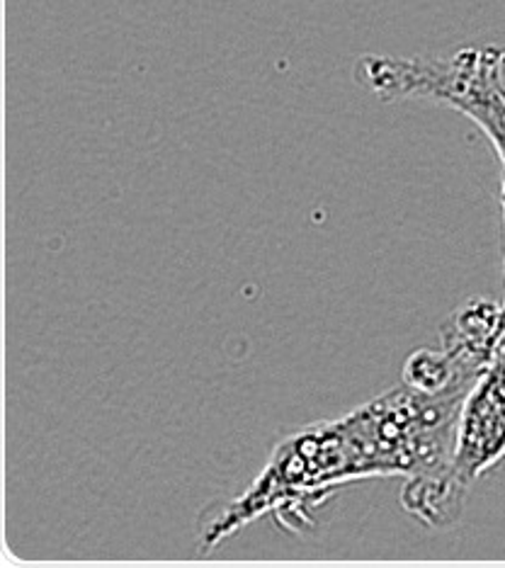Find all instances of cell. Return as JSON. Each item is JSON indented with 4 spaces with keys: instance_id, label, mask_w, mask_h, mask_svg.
Listing matches in <instances>:
<instances>
[{
    "instance_id": "obj_2",
    "label": "cell",
    "mask_w": 505,
    "mask_h": 568,
    "mask_svg": "<svg viewBox=\"0 0 505 568\" xmlns=\"http://www.w3.org/2000/svg\"><path fill=\"white\" fill-rule=\"evenodd\" d=\"M355 79L384 102L431 100L462 112L488 136L505 168L503 47H466L445 61L367 54Z\"/></svg>"
},
{
    "instance_id": "obj_3",
    "label": "cell",
    "mask_w": 505,
    "mask_h": 568,
    "mask_svg": "<svg viewBox=\"0 0 505 568\" xmlns=\"http://www.w3.org/2000/svg\"><path fill=\"white\" fill-rule=\"evenodd\" d=\"M505 462V357H494L464 394L447 469V484L466 496L469 486Z\"/></svg>"
},
{
    "instance_id": "obj_4",
    "label": "cell",
    "mask_w": 505,
    "mask_h": 568,
    "mask_svg": "<svg viewBox=\"0 0 505 568\" xmlns=\"http://www.w3.org/2000/svg\"><path fill=\"white\" fill-rule=\"evenodd\" d=\"M503 222H505V187H503ZM496 355L505 357V302L501 304V328H498V343H496ZM494 355V357H496Z\"/></svg>"
},
{
    "instance_id": "obj_1",
    "label": "cell",
    "mask_w": 505,
    "mask_h": 568,
    "mask_svg": "<svg viewBox=\"0 0 505 568\" xmlns=\"http://www.w3.org/2000/svg\"><path fill=\"white\" fill-rule=\"evenodd\" d=\"M466 392L431 394L401 382L347 416L284 437L241 496L212 503L200 515V551H214L265 515L300 535L314 525V510L350 484L382 476L406 481L445 471Z\"/></svg>"
}]
</instances>
